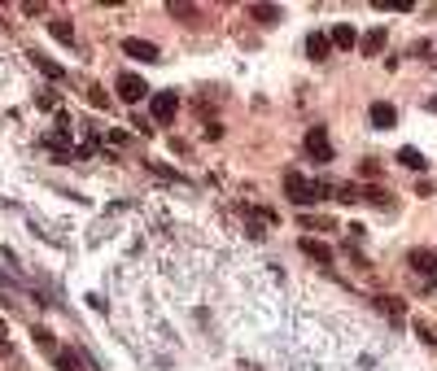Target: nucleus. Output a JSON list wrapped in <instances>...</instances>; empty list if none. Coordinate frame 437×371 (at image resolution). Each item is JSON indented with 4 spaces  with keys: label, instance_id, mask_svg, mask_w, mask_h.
I'll use <instances>...</instances> for the list:
<instances>
[{
    "label": "nucleus",
    "instance_id": "6ab92c4d",
    "mask_svg": "<svg viewBox=\"0 0 437 371\" xmlns=\"http://www.w3.org/2000/svg\"><path fill=\"white\" fill-rule=\"evenodd\" d=\"M368 201H376V206H389V193H381V188H368Z\"/></svg>",
    "mask_w": 437,
    "mask_h": 371
},
{
    "label": "nucleus",
    "instance_id": "aec40b11",
    "mask_svg": "<svg viewBox=\"0 0 437 371\" xmlns=\"http://www.w3.org/2000/svg\"><path fill=\"white\" fill-rule=\"evenodd\" d=\"M88 97H92V105H97V110H105V92H101V88H88Z\"/></svg>",
    "mask_w": 437,
    "mask_h": 371
},
{
    "label": "nucleus",
    "instance_id": "9b49d317",
    "mask_svg": "<svg viewBox=\"0 0 437 371\" xmlns=\"http://www.w3.org/2000/svg\"><path fill=\"white\" fill-rule=\"evenodd\" d=\"M302 254H311V258L328 262V258H333V249H328V245H320V241H311V236H306V241H302Z\"/></svg>",
    "mask_w": 437,
    "mask_h": 371
},
{
    "label": "nucleus",
    "instance_id": "2eb2a0df",
    "mask_svg": "<svg viewBox=\"0 0 437 371\" xmlns=\"http://www.w3.org/2000/svg\"><path fill=\"white\" fill-rule=\"evenodd\" d=\"M49 31H53V40H57V44H75V27H70V22H53Z\"/></svg>",
    "mask_w": 437,
    "mask_h": 371
},
{
    "label": "nucleus",
    "instance_id": "f03ea898",
    "mask_svg": "<svg viewBox=\"0 0 437 371\" xmlns=\"http://www.w3.org/2000/svg\"><path fill=\"white\" fill-rule=\"evenodd\" d=\"M149 114H153V123H175V114H180V97H175V92L167 88V92H153L149 97Z\"/></svg>",
    "mask_w": 437,
    "mask_h": 371
},
{
    "label": "nucleus",
    "instance_id": "423d86ee",
    "mask_svg": "<svg viewBox=\"0 0 437 371\" xmlns=\"http://www.w3.org/2000/svg\"><path fill=\"white\" fill-rule=\"evenodd\" d=\"M411 271H420L424 280H437V254L433 249H411Z\"/></svg>",
    "mask_w": 437,
    "mask_h": 371
},
{
    "label": "nucleus",
    "instance_id": "4468645a",
    "mask_svg": "<svg viewBox=\"0 0 437 371\" xmlns=\"http://www.w3.org/2000/svg\"><path fill=\"white\" fill-rule=\"evenodd\" d=\"M31 62L40 66V70H44V75H49V79H62V66H57V62H49V57H44V53H31Z\"/></svg>",
    "mask_w": 437,
    "mask_h": 371
},
{
    "label": "nucleus",
    "instance_id": "f8f14e48",
    "mask_svg": "<svg viewBox=\"0 0 437 371\" xmlns=\"http://www.w3.org/2000/svg\"><path fill=\"white\" fill-rule=\"evenodd\" d=\"M250 18H254V22H280V9H276V5H254Z\"/></svg>",
    "mask_w": 437,
    "mask_h": 371
},
{
    "label": "nucleus",
    "instance_id": "20e7f679",
    "mask_svg": "<svg viewBox=\"0 0 437 371\" xmlns=\"http://www.w3.org/2000/svg\"><path fill=\"white\" fill-rule=\"evenodd\" d=\"M306 153H311L315 162H333V145H328V136H324V127H315V131H306Z\"/></svg>",
    "mask_w": 437,
    "mask_h": 371
},
{
    "label": "nucleus",
    "instance_id": "a211bd4d",
    "mask_svg": "<svg viewBox=\"0 0 437 371\" xmlns=\"http://www.w3.org/2000/svg\"><path fill=\"white\" fill-rule=\"evenodd\" d=\"M35 341L44 345V350H57V341H53V332H44V328H35Z\"/></svg>",
    "mask_w": 437,
    "mask_h": 371
},
{
    "label": "nucleus",
    "instance_id": "9d476101",
    "mask_svg": "<svg viewBox=\"0 0 437 371\" xmlns=\"http://www.w3.org/2000/svg\"><path fill=\"white\" fill-rule=\"evenodd\" d=\"M398 162H403V166H411V171H424V166H429V162H424V153L420 149H398Z\"/></svg>",
    "mask_w": 437,
    "mask_h": 371
},
{
    "label": "nucleus",
    "instance_id": "ddd939ff",
    "mask_svg": "<svg viewBox=\"0 0 437 371\" xmlns=\"http://www.w3.org/2000/svg\"><path fill=\"white\" fill-rule=\"evenodd\" d=\"M328 49H333V44H328L324 35H311V40H306V53H311L315 62H320V57H328Z\"/></svg>",
    "mask_w": 437,
    "mask_h": 371
},
{
    "label": "nucleus",
    "instance_id": "f257e3e1",
    "mask_svg": "<svg viewBox=\"0 0 437 371\" xmlns=\"http://www.w3.org/2000/svg\"><path fill=\"white\" fill-rule=\"evenodd\" d=\"M285 193H289L293 206H315V201L324 197V188L315 184V179H306V175H298V171H289V175H285Z\"/></svg>",
    "mask_w": 437,
    "mask_h": 371
},
{
    "label": "nucleus",
    "instance_id": "dca6fc26",
    "mask_svg": "<svg viewBox=\"0 0 437 371\" xmlns=\"http://www.w3.org/2000/svg\"><path fill=\"white\" fill-rule=\"evenodd\" d=\"M381 310H389L394 319H403V302H398V297H381Z\"/></svg>",
    "mask_w": 437,
    "mask_h": 371
},
{
    "label": "nucleus",
    "instance_id": "7ed1b4c3",
    "mask_svg": "<svg viewBox=\"0 0 437 371\" xmlns=\"http://www.w3.org/2000/svg\"><path fill=\"white\" fill-rule=\"evenodd\" d=\"M114 92H118L127 105H140V101L149 97V83L140 79V75H132V70H123V75H118V83H114Z\"/></svg>",
    "mask_w": 437,
    "mask_h": 371
},
{
    "label": "nucleus",
    "instance_id": "f3484780",
    "mask_svg": "<svg viewBox=\"0 0 437 371\" xmlns=\"http://www.w3.org/2000/svg\"><path fill=\"white\" fill-rule=\"evenodd\" d=\"M57 371H79V363H75V354H57Z\"/></svg>",
    "mask_w": 437,
    "mask_h": 371
},
{
    "label": "nucleus",
    "instance_id": "1a4fd4ad",
    "mask_svg": "<svg viewBox=\"0 0 437 371\" xmlns=\"http://www.w3.org/2000/svg\"><path fill=\"white\" fill-rule=\"evenodd\" d=\"M359 49H363V53H368V57H376V53H381V49H385V27H372V31H368V40H363V44H359Z\"/></svg>",
    "mask_w": 437,
    "mask_h": 371
},
{
    "label": "nucleus",
    "instance_id": "6e6552de",
    "mask_svg": "<svg viewBox=\"0 0 437 371\" xmlns=\"http://www.w3.org/2000/svg\"><path fill=\"white\" fill-rule=\"evenodd\" d=\"M394 123H398V110L385 105V101H376L372 105V127H394Z\"/></svg>",
    "mask_w": 437,
    "mask_h": 371
},
{
    "label": "nucleus",
    "instance_id": "0eeeda50",
    "mask_svg": "<svg viewBox=\"0 0 437 371\" xmlns=\"http://www.w3.org/2000/svg\"><path fill=\"white\" fill-rule=\"evenodd\" d=\"M328 35H333V40H328L333 49H354V44H359V31H354L350 22H341V27H333Z\"/></svg>",
    "mask_w": 437,
    "mask_h": 371
},
{
    "label": "nucleus",
    "instance_id": "39448f33",
    "mask_svg": "<svg viewBox=\"0 0 437 371\" xmlns=\"http://www.w3.org/2000/svg\"><path fill=\"white\" fill-rule=\"evenodd\" d=\"M123 53L127 57H136V62H158V44H149V40H136V35H127V40H123Z\"/></svg>",
    "mask_w": 437,
    "mask_h": 371
}]
</instances>
